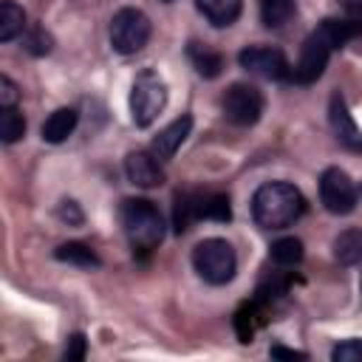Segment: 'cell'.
I'll list each match as a JSON object with an SVG mask.
<instances>
[{"label": "cell", "mask_w": 362, "mask_h": 362, "mask_svg": "<svg viewBox=\"0 0 362 362\" xmlns=\"http://www.w3.org/2000/svg\"><path fill=\"white\" fill-rule=\"evenodd\" d=\"M305 212L303 192L288 181H269L252 195V218L263 229H286Z\"/></svg>", "instance_id": "6da1fadb"}, {"label": "cell", "mask_w": 362, "mask_h": 362, "mask_svg": "<svg viewBox=\"0 0 362 362\" xmlns=\"http://www.w3.org/2000/svg\"><path fill=\"white\" fill-rule=\"evenodd\" d=\"M119 218L122 226L130 238V243L136 249H156L164 238V218L158 212V206L147 198H124L119 206Z\"/></svg>", "instance_id": "7a4b0ae2"}, {"label": "cell", "mask_w": 362, "mask_h": 362, "mask_svg": "<svg viewBox=\"0 0 362 362\" xmlns=\"http://www.w3.org/2000/svg\"><path fill=\"white\" fill-rule=\"evenodd\" d=\"M167 107V82L156 71H141L130 88V119L136 127H150Z\"/></svg>", "instance_id": "3957f363"}, {"label": "cell", "mask_w": 362, "mask_h": 362, "mask_svg": "<svg viewBox=\"0 0 362 362\" xmlns=\"http://www.w3.org/2000/svg\"><path fill=\"white\" fill-rule=\"evenodd\" d=\"M192 266L206 283L223 286L235 277L238 257H235L232 243H226L223 238H206L192 249Z\"/></svg>", "instance_id": "277c9868"}, {"label": "cell", "mask_w": 362, "mask_h": 362, "mask_svg": "<svg viewBox=\"0 0 362 362\" xmlns=\"http://www.w3.org/2000/svg\"><path fill=\"white\" fill-rule=\"evenodd\" d=\"M150 40V20L139 8H119L110 20V45L119 54H136Z\"/></svg>", "instance_id": "5b68a950"}, {"label": "cell", "mask_w": 362, "mask_h": 362, "mask_svg": "<svg viewBox=\"0 0 362 362\" xmlns=\"http://www.w3.org/2000/svg\"><path fill=\"white\" fill-rule=\"evenodd\" d=\"M331 51H334V45L325 40V34H322L320 28L311 31V34L305 37L303 48H300V59H297V65L291 68L288 79L297 82V85H311V82H317V79L322 76L325 65H328Z\"/></svg>", "instance_id": "8992f818"}, {"label": "cell", "mask_w": 362, "mask_h": 362, "mask_svg": "<svg viewBox=\"0 0 362 362\" xmlns=\"http://www.w3.org/2000/svg\"><path fill=\"white\" fill-rule=\"evenodd\" d=\"M260 113H263V93L255 85H246V82L229 85V90L223 93V116L232 124L249 127L260 119Z\"/></svg>", "instance_id": "52a82bcc"}, {"label": "cell", "mask_w": 362, "mask_h": 362, "mask_svg": "<svg viewBox=\"0 0 362 362\" xmlns=\"http://www.w3.org/2000/svg\"><path fill=\"white\" fill-rule=\"evenodd\" d=\"M320 201L331 215H348L356 206V187L339 167H328L320 175Z\"/></svg>", "instance_id": "ba28073f"}, {"label": "cell", "mask_w": 362, "mask_h": 362, "mask_svg": "<svg viewBox=\"0 0 362 362\" xmlns=\"http://www.w3.org/2000/svg\"><path fill=\"white\" fill-rule=\"evenodd\" d=\"M238 62L243 71L263 76V79H288V74H291L286 54L272 45H249L238 54Z\"/></svg>", "instance_id": "9c48e42d"}, {"label": "cell", "mask_w": 362, "mask_h": 362, "mask_svg": "<svg viewBox=\"0 0 362 362\" xmlns=\"http://www.w3.org/2000/svg\"><path fill=\"white\" fill-rule=\"evenodd\" d=\"M328 122H331V130L342 147L362 153V130L356 127V122H354V116H351V110L339 93H334L328 102Z\"/></svg>", "instance_id": "30bf717a"}, {"label": "cell", "mask_w": 362, "mask_h": 362, "mask_svg": "<svg viewBox=\"0 0 362 362\" xmlns=\"http://www.w3.org/2000/svg\"><path fill=\"white\" fill-rule=\"evenodd\" d=\"M124 173H127V181L130 184L144 187V189H153V187H161L164 184V170H161L158 158L150 150L130 153L124 158Z\"/></svg>", "instance_id": "8fae6325"}, {"label": "cell", "mask_w": 362, "mask_h": 362, "mask_svg": "<svg viewBox=\"0 0 362 362\" xmlns=\"http://www.w3.org/2000/svg\"><path fill=\"white\" fill-rule=\"evenodd\" d=\"M189 130H192V116H178L175 122H170V124L150 141V153H153L156 158H173L175 150L187 141Z\"/></svg>", "instance_id": "7c38bea8"}, {"label": "cell", "mask_w": 362, "mask_h": 362, "mask_svg": "<svg viewBox=\"0 0 362 362\" xmlns=\"http://www.w3.org/2000/svg\"><path fill=\"white\" fill-rule=\"evenodd\" d=\"M195 6L215 28H226L240 17L243 0H195Z\"/></svg>", "instance_id": "4fadbf2b"}, {"label": "cell", "mask_w": 362, "mask_h": 362, "mask_svg": "<svg viewBox=\"0 0 362 362\" xmlns=\"http://www.w3.org/2000/svg\"><path fill=\"white\" fill-rule=\"evenodd\" d=\"M76 110L74 107H57L45 122H42V139L48 141V144H59V141H65L71 133H74V127H76Z\"/></svg>", "instance_id": "5bb4252c"}, {"label": "cell", "mask_w": 362, "mask_h": 362, "mask_svg": "<svg viewBox=\"0 0 362 362\" xmlns=\"http://www.w3.org/2000/svg\"><path fill=\"white\" fill-rule=\"evenodd\" d=\"M187 57L189 62L195 65V71L206 79H215L221 71H223V57L218 51H212L209 45H201V42H189L187 45Z\"/></svg>", "instance_id": "9a60e30c"}, {"label": "cell", "mask_w": 362, "mask_h": 362, "mask_svg": "<svg viewBox=\"0 0 362 362\" xmlns=\"http://www.w3.org/2000/svg\"><path fill=\"white\" fill-rule=\"evenodd\" d=\"M54 257L62 260V263H74V266H82V269H96L102 260L99 255L88 246V243H79V240H68V243H59L54 249Z\"/></svg>", "instance_id": "2e32d148"}, {"label": "cell", "mask_w": 362, "mask_h": 362, "mask_svg": "<svg viewBox=\"0 0 362 362\" xmlns=\"http://www.w3.org/2000/svg\"><path fill=\"white\" fill-rule=\"evenodd\" d=\"M334 257L342 266H354L362 260V229H345L334 238Z\"/></svg>", "instance_id": "e0dca14e"}, {"label": "cell", "mask_w": 362, "mask_h": 362, "mask_svg": "<svg viewBox=\"0 0 362 362\" xmlns=\"http://www.w3.org/2000/svg\"><path fill=\"white\" fill-rule=\"evenodd\" d=\"M317 28L325 34V40H328L334 48H342L348 40H354V37L362 34V20H334V17H328V20H322Z\"/></svg>", "instance_id": "ac0fdd59"}, {"label": "cell", "mask_w": 362, "mask_h": 362, "mask_svg": "<svg viewBox=\"0 0 362 362\" xmlns=\"http://www.w3.org/2000/svg\"><path fill=\"white\" fill-rule=\"evenodd\" d=\"M198 218V192H175V204H173V229L181 235L189 229V223Z\"/></svg>", "instance_id": "d6986e66"}, {"label": "cell", "mask_w": 362, "mask_h": 362, "mask_svg": "<svg viewBox=\"0 0 362 362\" xmlns=\"http://www.w3.org/2000/svg\"><path fill=\"white\" fill-rule=\"evenodd\" d=\"M297 11L294 0H260V20L266 28H283Z\"/></svg>", "instance_id": "ffe728a7"}, {"label": "cell", "mask_w": 362, "mask_h": 362, "mask_svg": "<svg viewBox=\"0 0 362 362\" xmlns=\"http://www.w3.org/2000/svg\"><path fill=\"white\" fill-rule=\"evenodd\" d=\"M23 28H25V11H23L17 3L3 0V3H0V40L8 42V40H14Z\"/></svg>", "instance_id": "44dd1931"}, {"label": "cell", "mask_w": 362, "mask_h": 362, "mask_svg": "<svg viewBox=\"0 0 362 362\" xmlns=\"http://www.w3.org/2000/svg\"><path fill=\"white\" fill-rule=\"evenodd\" d=\"M198 218L229 221L232 218L229 195H223V192H204V195H198Z\"/></svg>", "instance_id": "7402d4cb"}, {"label": "cell", "mask_w": 362, "mask_h": 362, "mask_svg": "<svg viewBox=\"0 0 362 362\" xmlns=\"http://www.w3.org/2000/svg\"><path fill=\"white\" fill-rule=\"evenodd\" d=\"M257 322H260V308H257V303H243V305L238 308V314H235V334H238V339H240L243 345L252 342V337H255V331H257Z\"/></svg>", "instance_id": "603a6c76"}, {"label": "cell", "mask_w": 362, "mask_h": 362, "mask_svg": "<svg viewBox=\"0 0 362 362\" xmlns=\"http://www.w3.org/2000/svg\"><path fill=\"white\" fill-rule=\"evenodd\" d=\"M269 255H272V260L280 263V266H294V263L303 260V243H300L297 238H280V240L272 243Z\"/></svg>", "instance_id": "cb8c5ba5"}, {"label": "cell", "mask_w": 362, "mask_h": 362, "mask_svg": "<svg viewBox=\"0 0 362 362\" xmlns=\"http://www.w3.org/2000/svg\"><path fill=\"white\" fill-rule=\"evenodd\" d=\"M0 136H3L6 144H14L17 139L25 136V119H23V113L17 107H3V113H0Z\"/></svg>", "instance_id": "d4e9b609"}, {"label": "cell", "mask_w": 362, "mask_h": 362, "mask_svg": "<svg viewBox=\"0 0 362 362\" xmlns=\"http://www.w3.org/2000/svg\"><path fill=\"white\" fill-rule=\"evenodd\" d=\"M51 48H54V37H51L42 25H34V28L25 34V51H28V54H34V57H45Z\"/></svg>", "instance_id": "484cf974"}, {"label": "cell", "mask_w": 362, "mask_h": 362, "mask_svg": "<svg viewBox=\"0 0 362 362\" xmlns=\"http://www.w3.org/2000/svg\"><path fill=\"white\" fill-rule=\"evenodd\" d=\"M334 362H362V339H345L331 351Z\"/></svg>", "instance_id": "4316f807"}, {"label": "cell", "mask_w": 362, "mask_h": 362, "mask_svg": "<svg viewBox=\"0 0 362 362\" xmlns=\"http://www.w3.org/2000/svg\"><path fill=\"white\" fill-rule=\"evenodd\" d=\"M57 215H59V221H65L68 226H79L82 223V209H79V204L76 201H71V198H62L59 201V206H57Z\"/></svg>", "instance_id": "83f0119b"}, {"label": "cell", "mask_w": 362, "mask_h": 362, "mask_svg": "<svg viewBox=\"0 0 362 362\" xmlns=\"http://www.w3.org/2000/svg\"><path fill=\"white\" fill-rule=\"evenodd\" d=\"M85 354H88V339H85V334H71L62 356L71 359V362H79V359H85Z\"/></svg>", "instance_id": "f1b7e54d"}, {"label": "cell", "mask_w": 362, "mask_h": 362, "mask_svg": "<svg viewBox=\"0 0 362 362\" xmlns=\"http://www.w3.org/2000/svg\"><path fill=\"white\" fill-rule=\"evenodd\" d=\"M17 99H20L17 85L3 74V76H0V105H3V107H14V105H17Z\"/></svg>", "instance_id": "f546056e"}, {"label": "cell", "mask_w": 362, "mask_h": 362, "mask_svg": "<svg viewBox=\"0 0 362 362\" xmlns=\"http://www.w3.org/2000/svg\"><path fill=\"white\" fill-rule=\"evenodd\" d=\"M269 354H272V359H308V354L294 351V348H283V345H274Z\"/></svg>", "instance_id": "4dcf8cb0"}, {"label": "cell", "mask_w": 362, "mask_h": 362, "mask_svg": "<svg viewBox=\"0 0 362 362\" xmlns=\"http://www.w3.org/2000/svg\"><path fill=\"white\" fill-rule=\"evenodd\" d=\"M339 3H342L348 11H354V14H359V17H362V0H339Z\"/></svg>", "instance_id": "1f68e13d"}, {"label": "cell", "mask_w": 362, "mask_h": 362, "mask_svg": "<svg viewBox=\"0 0 362 362\" xmlns=\"http://www.w3.org/2000/svg\"><path fill=\"white\" fill-rule=\"evenodd\" d=\"M164 3H173V0H164Z\"/></svg>", "instance_id": "d6a6232c"}]
</instances>
